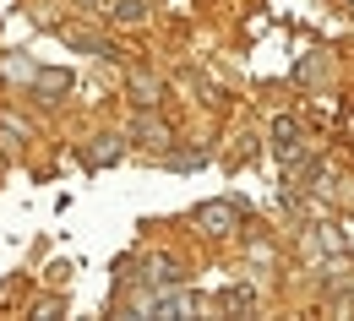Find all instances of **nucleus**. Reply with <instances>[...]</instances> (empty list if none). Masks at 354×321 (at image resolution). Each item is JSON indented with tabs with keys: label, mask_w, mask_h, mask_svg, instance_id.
I'll return each instance as SVG.
<instances>
[{
	"label": "nucleus",
	"mask_w": 354,
	"mask_h": 321,
	"mask_svg": "<svg viewBox=\"0 0 354 321\" xmlns=\"http://www.w3.org/2000/svg\"><path fill=\"white\" fill-rule=\"evenodd\" d=\"M202 224H213V234H223L218 224H229V207H207V213H202Z\"/></svg>",
	"instance_id": "f257e3e1"
},
{
	"label": "nucleus",
	"mask_w": 354,
	"mask_h": 321,
	"mask_svg": "<svg viewBox=\"0 0 354 321\" xmlns=\"http://www.w3.org/2000/svg\"><path fill=\"white\" fill-rule=\"evenodd\" d=\"M142 17V0H120V22H136Z\"/></svg>",
	"instance_id": "f03ea898"
}]
</instances>
